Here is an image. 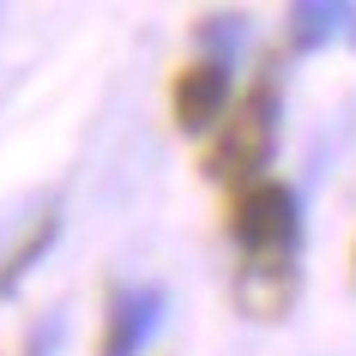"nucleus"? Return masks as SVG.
<instances>
[{
  "mask_svg": "<svg viewBox=\"0 0 356 356\" xmlns=\"http://www.w3.org/2000/svg\"><path fill=\"white\" fill-rule=\"evenodd\" d=\"M229 236L242 248L236 302L254 320H284L296 302V254H302V200L284 181H254L229 206Z\"/></svg>",
  "mask_w": 356,
  "mask_h": 356,
  "instance_id": "f257e3e1",
  "label": "nucleus"
},
{
  "mask_svg": "<svg viewBox=\"0 0 356 356\" xmlns=\"http://www.w3.org/2000/svg\"><path fill=\"white\" fill-rule=\"evenodd\" d=\"M272 145H278V85L260 79L236 103V115L224 121V133H218V145L206 157V175L211 181H229V188H254L266 157H272Z\"/></svg>",
  "mask_w": 356,
  "mask_h": 356,
  "instance_id": "f03ea898",
  "label": "nucleus"
},
{
  "mask_svg": "<svg viewBox=\"0 0 356 356\" xmlns=\"http://www.w3.org/2000/svg\"><path fill=\"white\" fill-rule=\"evenodd\" d=\"M163 284H121L103 314V356H145V344L163 326Z\"/></svg>",
  "mask_w": 356,
  "mask_h": 356,
  "instance_id": "7ed1b4c3",
  "label": "nucleus"
},
{
  "mask_svg": "<svg viewBox=\"0 0 356 356\" xmlns=\"http://www.w3.org/2000/svg\"><path fill=\"white\" fill-rule=\"evenodd\" d=\"M229 103V60L200 55L175 73V91H169V109H175V127L181 133H206Z\"/></svg>",
  "mask_w": 356,
  "mask_h": 356,
  "instance_id": "20e7f679",
  "label": "nucleus"
},
{
  "mask_svg": "<svg viewBox=\"0 0 356 356\" xmlns=\"http://www.w3.org/2000/svg\"><path fill=\"white\" fill-rule=\"evenodd\" d=\"M356 31V6L350 0H296L290 6V42L296 49H320V42Z\"/></svg>",
  "mask_w": 356,
  "mask_h": 356,
  "instance_id": "39448f33",
  "label": "nucleus"
},
{
  "mask_svg": "<svg viewBox=\"0 0 356 356\" xmlns=\"http://www.w3.org/2000/svg\"><path fill=\"white\" fill-rule=\"evenodd\" d=\"M55 236H60V211H55V206L37 211V218L24 224V236L6 248V260H0V296H13V290H19V278L42 260V254H49V242H55Z\"/></svg>",
  "mask_w": 356,
  "mask_h": 356,
  "instance_id": "423d86ee",
  "label": "nucleus"
}]
</instances>
